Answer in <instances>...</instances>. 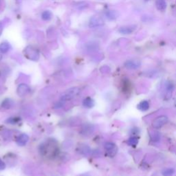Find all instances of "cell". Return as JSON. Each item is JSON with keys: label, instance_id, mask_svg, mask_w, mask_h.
Wrapping results in <instances>:
<instances>
[{"label": "cell", "instance_id": "1", "mask_svg": "<svg viewBox=\"0 0 176 176\" xmlns=\"http://www.w3.org/2000/svg\"><path fill=\"white\" fill-rule=\"evenodd\" d=\"M40 152L42 155L49 156L50 157L55 156L58 152V147L55 145V142H48L40 147Z\"/></svg>", "mask_w": 176, "mask_h": 176}, {"label": "cell", "instance_id": "2", "mask_svg": "<svg viewBox=\"0 0 176 176\" xmlns=\"http://www.w3.org/2000/svg\"><path fill=\"white\" fill-rule=\"evenodd\" d=\"M24 55L28 59L31 61H38L39 59V53L38 50L35 48L33 46H27V47L24 49Z\"/></svg>", "mask_w": 176, "mask_h": 176}, {"label": "cell", "instance_id": "3", "mask_svg": "<svg viewBox=\"0 0 176 176\" xmlns=\"http://www.w3.org/2000/svg\"><path fill=\"white\" fill-rule=\"evenodd\" d=\"M80 92V89L78 88H70L65 92L61 96V101H67V100H70L74 98L75 96H77Z\"/></svg>", "mask_w": 176, "mask_h": 176}, {"label": "cell", "instance_id": "4", "mask_svg": "<svg viewBox=\"0 0 176 176\" xmlns=\"http://www.w3.org/2000/svg\"><path fill=\"white\" fill-rule=\"evenodd\" d=\"M168 118L166 116H160L157 117L152 122V127L154 129H160L168 123Z\"/></svg>", "mask_w": 176, "mask_h": 176}, {"label": "cell", "instance_id": "5", "mask_svg": "<svg viewBox=\"0 0 176 176\" xmlns=\"http://www.w3.org/2000/svg\"><path fill=\"white\" fill-rule=\"evenodd\" d=\"M105 24V21L100 17L94 16L92 17L89 21V27L90 28H95L103 26Z\"/></svg>", "mask_w": 176, "mask_h": 176}, {"label": "cell", "instance_id": "6", "mask_svg": "<svg viewBox=\"0 0 176 176\" xmlns=\"http://www.w3.org/2000/svg\"><path fill=\"white\" fill-rule=\"evenodd\" d=\"M105 149L107 154L109 157H114L118 152V148L116 145L113 142H107L105 145Z\"/></svg>", "mask_w": 176, "mask_h": 176}, {"label": "cell", "instance_id": "7", "mask_svg": "<svg viewBox=\"0 0 176 176\" xmlns=\"http://www.w3.org/2000/svg\"><path fill=\"white\" fill-rule=\"evenodd\" d=\"M30 92V88L29 85L25 83H21L18 86L17 89V93L19 96L23 97L26 96Z\"/></svg>", "mask_w": 176, "mask_h": 176}, {"label": "cell", "instance_id": "8", "mask_svg": "<svg viewBox=\"0 0 176 176\" xmlns=\"http://www.w3.org/2000/svg\"><path fill=\"white\" fill-rule=\"evenodd\" d=\"M141 61L133 59L128 60L125 63V67L128 70H136L141 67Z\"/></svg>", "mask_w": 176, "mask_h": 176}, {"label": "cell", "instance_id": "9", "mask_svg": "<svg viewBox=\"0 0 176 176\" xmlns=\"http://www.w3.org/2000/svg\"><path fill=\"white\" fill-rule=\"evenodd\" d=\"M136 28V26H122L119 28L118 32L120 34L123 35H129L131 34L132 32H134Z\"/></svg>", "mask_w": 176, "mask_h": 176}, {"label": "cell", "instance_id": "10", "mask_svg": "<svg viewBox=\"0 0 176 176\" xmlns=\"http://www.w3.org/2000/svg\"><path fill=\"white\" fill-rule=\"evenodd\" d=\"M28 141H29V137H28V136L27 134H22L18 136L16 140V142L18 145L23 147L25 145H26V143L28 142Z\"/></svg>", "mask_w": 176, "mask_h": 176}, {"label": "cell", "instance_id": "11", "mask_svg": "<svg viewBox=\"0 0 176 176\" xmlns=\"http://www.w3.org/2000/svg\"><path fill=\"white\" fill-rule=\"evenodd\" d=\"M105 16L109 20L114 21L115 19H116L118 17V16H119V13H118V12L116 11V10H109L106 11Z\"/></svg>", "mask_w": 176, "mask_h": 176}, {"label": "cell", "instance_id": "12", "mask_svg": "<svg viewBox=\"0 0 176 176\" xmlns=\"http://www.w3.org/2000/svg\"><path fill=\"white\" fill-rule=\"evenodd\" d=\"M14 105V101L10 99H6L2 101L1 104V107L4 109H10Z\"/></svg>", "mask_w": 176, "mask_h": 176}, {"label": "cell", "instance_id": "13", "mask_svg": "<svg viewBox=\"0 0 176 176\" xmlns=\"http://www.w3.org/2000/svg\"><path fill=\"white\" fill-rule=\"evenodd\" d=\"M156 7L159 11L163 12L167 8V2L165 0H156Z\"/></svg>", "mask_w": 176, "mask_h": 176}, {"label": "cell", "instance_id": "14", "mask_svg": "<svg viewBox=\"0 0 176 176\" xmlns=\"http://www.w3.org/2000/svg\"><path fill=\"white\" fill-rule=\"evenodd\" d=\"M137 108L141 112H146L149 109V103L147 100H142L137 105Z\"/></svg>", "mask_w": 176, "mask_h": 176}, {"label": "cell", "instance_id": "15", "mask_svg": "<svg viewBox=\"0 0 176 176\" xmlns=\"http://www.w3.org/2000/svg\"><path fill=\"white\" fill-rule=\"evenodd\" d=\"M83 105L88 108H91V107H94V101L90 97H87V98L83 100Z\"/></svg>", "mask_w": 176, "mask_h": 176}, {"label": "cell", "instance_id": "16", "mask_svg": "<svg viewBox=\"0 0 176 176\" xmlns=\"http://www.w3.org/2000/svg\"><path fill=\"white\" fill-rule=\"evenodd\" d=\"M127 145L131 147H136L138 143V138L137 136H131L127 140Z\"/></svg>", "mask_w": 176, "mask_h": 176}, {"label": "cell", "instance_id": "17", "mask_svg": "<svg viewBox=\"0 0 176 176\" xmlns=\"http://www.w3.org/2000/svg\"><path fill=\"white\" fill-rule=\"evenodd\" d=\"M42 19L45 21H49L52 19V13L50 10H45L41 14Z\"/></svg>", "mask_w": 176, "mask_h": 176}, {"label": "cell", "instance_id": "18", "mask_svg": "<svg viewBox=\"0 0 176 176\" xmlns=\"http://www.w3.org/2000/svg\"><path fill=\"white\" fill-rule=\"evenodd\" d=\"M175 170L173 168H165L162 172V174L163 176H173L175 173Z\"/></svg>", "mask_w": 176, "mask_h": 176}, {"label": "cell", "instance_id": "19", "mask_svg": "<svg viewBox=\"0 0 176 176\" xmlns=\"http://www.w3.org/2000/svg\"><path fill=\"white\" fill-rule=\"evenodd\" d=\"M150 138L152 139V141L153 142H157L160 141V135L157 131H152L150 133Z\"/></svg>", "mask_w": 176, "mask_h": 176}, {"label": "cell", "instance_id": "20", "mask_svg": "<svg viewBox=\"0 0 176 176\" xmlns=\"http://www.w3.org/2000/svg\"><path fill=\"white\" fill-rule=\"evenodd\" d=\"M10 45L8 43L3 42L0 44V52L2 53H6L9 50Z\"/></svg>", "mask_w": 176, "mask_h": 176}, {"label": "cell", "instance_id": "21", "mask_svg": "<svg viewBox=\"0 0 176 176\" xmlns=\"http://www.w3.org/2000/svg\"><path fill=\"white\" fill-rule=\"evenodd\" d=\"M20 121V118H9L8 119H7L6 122L7 123L11 124V125H15L19 123Z\"/></svg>", "mask_w": 176, "mask_h": 176}, {"label": "cell", "instance_id": "22", "mask_svg": "<svg viewBox=\"0 0 176 176\" xmlns=\"http://www.w3.org/2000/svg\"><path fill=\"white\" fill-rule=\"evenodd\" d=\"M166 88H167V93H170V94H171L172 92H173V91L174 90V85L171 82H168L167 83V85H166Z\"/></svg>", "mask_w": 176, "mask_h": 176}, {"label": "cell", "instance_id": "23", "mask_svg": "<svg viewBox=\"0 0 176 176\" xmlns=\"http://www.w3.org/2000/svg\"><path fill=\"white\" fill-rule=\"evenodd\" d=\"M6 168V164L0 158V170H3Z\"/></svg>", "mask_w": 176, "mask_h": 176}, {"label": "cell", "instance_id": "24", "mask_svg": "<svg viewBox=\"0 0 176 176\" xmlns=\"http://www.w3.org/2000/svg\"><path fill=\"white\" fill-rule=\"evenodd\" d=\"M2 31H3V26H2V23L0 22V36H1V35L2 33Z\"/></svg>", "mask_w": 176, "mask_h": 176}, {"label": "cell", "instance_id": "25", "mask_svg": "<svg viewBox=\"0 0 176 176\" xmlns=\"http://www.w3.org/2000/svg\"><path fill=\"white\" fill-rule=\"evenodd\" d=\"M2 59V52H0V61H1V60Z\"/></svg>", "mask_w": 176, "mask_h": 176}, {"label": "cell", "instance_id": "26", "mask_svg": "<svg viewBox=\"0 0 176 176\" xmlns=\"http://www.w3.org/2000/svg\"><path fill=\"white\" fill-rule=\"evenodd\" d=\"M2 0H0V8H2Z\"/></svg>", "mask_w": 176, "mask_h": 176}, {"label": "cell", "instance_id": "27", "mask_svg": "<svg viewBox=\"0 0 176 176\" xmlns=\"http://www.w3.org/2000/svg\"><path fill=\"white\" fill-rule=\"evenodd\" d=\"M0 75H1V73H0Z\"/></svg>", "mask_w": 176, "mask_h": 176}]
</instances>
